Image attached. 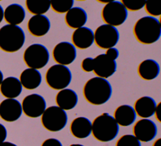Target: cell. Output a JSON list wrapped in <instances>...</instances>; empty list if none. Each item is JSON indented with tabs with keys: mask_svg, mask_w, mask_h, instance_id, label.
Wrapping results in <instances>:
<instances>
[{
	"mask_svg": "<svg viewBox=\"0 0 161 146\" xmlns=\"http://www.w3.org/2000/svg\"><path fill=\"white\" fill-rule=\"evenodd\" d=\"M26 7L28 11L35 14H43L50 8V0H26Z\"/></svg>",
	"mask_w": 161,
	"mask_h": 146,
	"instance_id": "obj_26",
	"label": "cell"
},
{
	"mask_svg": "<svg viewBox=\"0 0 161 146\" xmlns=\"http://www.w3.org/2000/svg\"><path fill=\"white\" fill-rule=\"evenodd\" d=\"M144 8L150 16H158L161 14V0H147Z\"/></svg>",
	"mask_w": 161,
	"mask_h": 146,
	"instance_id": "obj_28",
	"label": "cell"
},
{
	"mask_svg": "<svg viewBox=\"0 0 161 146\" xmlns=\"http://www.w3.org/2000/svg\"><path fill=\"white\" fill-rule=\"evenodd\" d=\"M72 80V73L66 65L55 64L48 68L45 74V81L48 86L55 90L66 88Z\"/></svg>",
	"mask_w": 161,
	"mask_h": 146,
	"instance_id": "obj_5",
	"label": "cell"
},
{
	"mask_svg": "<svg viewBox=\"0 0 161 146\" xmlns=\"http://www.w3.org/2000/svg\"><path fill=\"white\" fill-rule=\"evenodd\" d=\"M82 69L86 72L93 71L94 68V60L93 58L86 57L83 59L81 63Z\"/></svg>",
	"mask_w": 161,
	"mask_h": 146,
	"instance_id": "obj_31",
	"label": "cell"
},
{
	"mask_svg": "<svg viewBox=\"0 0 161 146\" xmlns=\"http://www.w3.org/2000/svg\"><path fill=\"white\" fill-rule=\"evenodd\" d=\"M152 146H161V138H158L154 142Z\"/></svg>",
	"mask_w": 161,
	"mask_h": 146,
	"instance_id": "obj_38",
	"label": "cell"
},
{
	"mask_svg": "<svg viewBox=\"0 0 161 146\" xmlns=\"http://www.w3.org/2000/svg\"><path fill=\"white\" fill-rule=\"evenodd\" d=\"M133 132L134 136L140 142H148L156 137L157 128L153 121L143 118L136 121L133 126Z\"/></svg>",
	"mask_w": 161,
	"mask_h": 146,
	"instance_id": "obj_12",
	"label": "cell"
},
{
	"mask_svg": "<svg viewBox=\"0 0 161 146\" xmlns=\"http://www.w3.org/2000/svg\"><path fill=\"white\" fill-rule=\"evenodd\" d=\"M83 94L88 103L94 105H101L110 99L112 87L106 79L94 77L89 79L84 84Z\"/></svg>",
	"mask_w": 161,
	"mask_h": 146,
	"instance_id": "obj_1",
	"label": "cell"
},
{
	"mask_svg": "<svg viewBox=\"0 0 161 146\" xmlns=\"http://www.w3.org/2000/svg\"><path fill=\"white\" fill-rule=\"evenodd\" d=\"M55 101L58 106L62 110H70L77 105L78 96L74 90L65 88L60 90L57 94Z\"/></svg>",
	"mask_w": 161,
	"mask_h": 146,
	"instance_id": "obj_20",
	"label": "cell"
},
{
	"mask_svg": "<svg viewBox=\"0 0 161 146\" xmlns=\"http://www.w3.org/2000/svg\"><path fill=\"white\" fill-rule=\"evenodd\" d=\"M87 20V13L80 7H72L65 13V21L67 25L72 29L84 26Z\"/></svg>",
	"mask_w": 161,
	"mask_h": 146,
	"instance_id": "obj_17",
	"label": "cell"
},
{
	"mask_svg": "<svg viewBox=\"0 0 161 146\" xmlns=\"http://www.w3.org/2000/svg\"><path fill=\"white\" fill-rule=\"evenodd\" d=\"M116 146H141V143L134 135L127 134L118 140Z\"/></svg>",
	"mask_w": 161,
	"mask_h": 146,
	"instance_id": "obj_29",
	"label": "cell"
},
{
	"mask_svg": "<svg viewBox=\"0 0 161 146\" xmlns=\"http://www.w3.org/2000/svg\"><path fill=\"white\" fill-rule=\"evenodd\" d=\"M96 1H98L99 3H103V4H106V3L116 1V0H96Z\"/></svg>",
	"mask_w": 161,
	"mask_h": 146,
	"instance_id": "obj_39",
	"label": "cell"
},
{
	"mask_svg": "<svg viewBox=\"0 0 161 146\" xmlns=\"http://www.w3.org/2000/svg\"><path fill=\"white\" fill-rule=\"evenodd\" d=\"M50 54L45 46L33 43L28 46L23 53V60L29 68L40 69L48 62Z\"/></svg>",
	"mask_w": 161,
	"mask_h": 146,
	"instance_id": "obj_7",
	"label": "cell"
},
{
	"mask_svg": "<svg viewBox=\"0 0 161 146\" xmlns=\"http://www.w3.org/2000/svg\"><path fill=\"white\" fill-rule=\"evenodd\" d=\"M133 31L137 41L142 44L150 45L160 38L161 24L155 17L143 16L135 23Z\"/></svg>",
	"mask_w": 161,
	"mask_h": 146,
	"instance_id": "obj_2",
	"label": "cell"
},
{
	"mask_svg": "<svg viewBox=\"0 0 161 146\" xmlns=\"http://www.w3.org/2000/svg\"><path fill=\"white\" fill-rule=\"evenodd\" d=\"M77 1H86V0H77Z\"/></svg>",
	"mask_w": 161,
	"mask_h": 146,
	"instance_id": "obj_42",
	"label": "cell"
},
{
	"mask_svg": "<svg viewBox=\"0 0 161 146\" xmlns=\"http://www.w3.org/2000/svg\"><path fill=\"white\" fill-rule=\"evenodd\" d=\"M3 80V72L0 70V85H1Z\"/></svg>",
	"mask_w": 161,
	"mask_h": 146,
	"instance_id": "obj_40",
	"label": "cell"
},
{
	"mask_svg": "<svg viewBox=\"0 0 161 146\" xmlns=\"http://www.w3.org/2000/svg\"><path fill=\"white\" fill-rule=\"evenodd\" d=\"M7 137V130L5 126L0 123V143L4 142Z\"/></svg>",
	"mask_w": 161,
	"mask_h": 146,
	"instance_id": "obj_34",
	"label": "cell"
},
{
	"mask_svg": "<svg viewBox=\"0 0 161 146\" xmlns=\"http://www.w3.org/2000/svg\"><path fill=\"white\" fill-rule=\"evenodd\" d=\"M113 118L118 125L128 126L134 123L136 118V114L132 106L123 104L115 110Z\"/></svg>",
	"mask_w": 161,
	"mask_h": 146,
	"instance_id": "obj_19",
	"label": "cell"
},
{
	"mask_svg": "<svg viewBox=\"0 0 161 146\" xmlns=\"http://www.w3.org/2000/svg\"><path fill=\"white\" fill-rule=\"evenodd\" d=\"M93 71L97 76L107 79L113 76L116 71V62L106 54L102 53L93 59Z\"/></svg>",
	"mask_w": 161,
	"mask_h": 146,
	"instance_id": "obj_13",
	"label": "cell"
},
{
	"mask_svg": "<svg viewBox=\"0 0 161 146\" xmlns=\"http://www.w3.org/2000/svg\"><path fill=\"white\" fill-rule=\"evenodd\" d=\"M0 146H17V145L9 142H3L0 143Z\"/></svg>",
	"mask_w": 161,
	"mask_h": 146,
	"instance_id": "obj_36",
	"label": "cell"
},
{
	"mask_svg": "<svg viewBox=\"0 0 161 146\" xmlns=\"http://www.w3.org/2000/svg\"><path fill=\"white\" fill-rule=\"evenodd\" d=\"M157 104L150 96H142L138 99L134 104L136 114L142 118H148L154 115Z\"/></svg>",
	"mask_w": 161,
	"mask_h": 146,
	"instance_id": "obj_21",
	"label": "cell"
},
{
	"mask_svg": "<svg viewBox=\"0 0 161 146\" xmlns=\"http://www.w3.org/2000/svg\"><path fill=\"white\" fill-rule=\"evenodd\" d=\"M0 1H1V0H0Z\"/></svg>",
	"mask_w": 161,
	"mask_h": 146,
	"instance_id": "obj_43",
	"label": "cell"
},
{
	"mask_svg": "<svg viewBox=\"0 0 161 146\" xmlns=\"http://www.w3.org/2000/svg\"><path fill=\"white\" fill-rule=\"evenodd\" d=\"M46 101L43 96L38 94L26 96L22 101V111L30 118H38L42 116L46 109Z\"/></svg>",
	"mask_w": 161,
	"mask_h": 146,
	"instance_id": "obj_10",
	"label": "cell"
},
{
	"mask_svg": "<svg viewBox=\"0 0 161 146\" xmlns=\"http://www.w3.org/2000/svg\"><path fill=\"white\" fill-rule=\"evenodd\" d=\"M50 21L44 14H35L28 20L27 27L29 32L35 36L45 35L50 29Z\"/></svg>",
	"mask_w": 161,
	"mask_h": 146,
	"instance_id": "obj_15",
	"label": "cell"
},
{
	"mask_svg": "<svg viewBox=\"0 0 161 146\" xmlns=\"http://www.w3.org/2000/svg\"><path fill=\"white\" fill-rule=\"evenodd\" d=\"M147 0H121V3L125 6L127 10L136 11L144 7Z\"/></svg>",
	"mask_w": 161,
	"mask_h": 146,
	"instance_id": "obj_30",
	"label": "cell"
},
{
	"mask_svg": "<svg viewBox=\"0 0 161 146\" xmlns=\"http://www.w3.org/2000/svg\"><path fill=\"white\" fill-rule=\"evenodd\" d=\"M101 17L106 24L116 27L126 20L128 10L120 1H114L104 5L101 11Z\"/></svg>",
	"mask_w": 161,
	"mask_h": 146,
	"instance_id": "obj_8",
	"label": "cell"
},
{
	"mask_svg": "<svg viewBox=\"0 0 161 146\" xmlns=\"http://www.w3.org/2000/svg\"><path fill=\"white\" fill-rule=\"evenodd\" d=\"M25 15L23 7L17 3L8 5L4 11V19L9 25H18L23 21Z\"/></svg>",
	"mask_w": 161,
	"mask_h": 146,
	"instance_id": "obj_24",
	"label": "cell"
},
{
	"mask_svg": "<svg viewBox=\"0 0 161 146\" xmlns=\"http://www.w3.org/2000/svg\"><path fill=\"white\" fill-rule=\"evenodd\" d=\"M72 44L79 49H86L90 47L94 42L93 31L86 26L75 29L72 35Z\"/></svg>",
	"mask_w": 161,
	"mask_h": 146,
	"instance_id": "obj_16",
	"label": "cell"
},
{
	"mask_svg": "<svg viewBox=\"0 0 161 146\" xmlns=\"http://www.w3.org/2000/svg\"><path fill=\"white\" fill-rule=\"evenodd\" d=\"M138 73L140 77L144 80H153L160 73V65L155 60L150 59L144 60L138 67Z\"/></svg>",
	"mask_w": 161,
	"mask_h": 146,
	"instance_id": "obj_25",
	"label": "cell"
},
{
	"mask_svg": "<svg viewBox=\"0 0 161 146\" xmlns=\"http://www.w3.org/2000/svg\"><path fill=\"white\" fill-rule=\"evenodd\" d=\"M52 55L57 64L67 65L75 60L77 55L76 48L69 42H61L54 47Z\"/></svg>",
	"mask_w": 161,
	"mask_h": 146,
	"instance_id": "obj_11",
	"label": "cell"
},
{
	"mask_svg": "<svg viewBox=\"0 0 161 146\" xmlns=\"http://www.w3.org/2000/svg\"><path fill=\"white\" fill-rule=\"evenodd\" d=\"M118 132V124L113 116L107 113L97 116L92 123L91 133L98 141L110 142L117 136Z\"/></svg>",
	"mask_w": 161,
	"mask_h": 146,
	"instance_id": "obj_3",
	"label": "cell"
},
{
	"mask_svg": "<svg viewBox=\"0 0 161 146\" xmlns=\"http://www.w3.org/2000/svg\"><path fill=\"white\" fill-rule=\"evenodd\" d=\"M3 19H4V10L3 7L0 4V23H1Z\"/></svg>",
	"mask_w": 161,
	"mask_h": 146,
	"instance_id": "obj_37",
	"label": "cell"
},
{
	"mask_svg": "<svg viewBox=\"0 0 161 146\" xmlns=\"http://www.w3.org/2000/svg\"><path fill=\"white\" fill-rule=\"evenodd\" d=\"M74 0H50V7L57 13H65L73 7Z\"/></svg>",
	"mask_w": 161,
	"mask_h": 146,
	"instance_id": "obj_27",
	"label": "cell"
},
{
	"mask_svg": "<svg viewBox=\"0 0 161 146\" xmlns=\"http://www.w3.org/2000/svg\"><path fill=\"white\" fill-rule=\"evenodd\" d=\"M94 42L96 45L102 49L114 47L118 42L119 33L113 26L103 24L99 26L94 33Z\"/></svg>",
	"mask_w": 161,
	"mask_h": 146,
	"instance_id": "obj_9",
	"label": "cell"
},
{
	"mask_svg": "<svg viewBox=\"0 0 161 146\" xmlns=\"http://www.w3.org/2000/svg\"><path fill=\"white\" fill-rule=\"evenodd\" d=\"M42 146H62V145L58 140L53 138H50L45 140L42 143Z\"/></svg>",
	"mask_w": 161,
	"mask_h": 146,
	"instance_id": "obj_32",
	"label": "cell"
},
{
	"mask_svg": "<svg viewBox=\"0 0 161 146\" xmlns=\"http://www.w3.org/2000/svg\"><path fill=\"white\" fill-rule=\"evenodd\" d=\"M70 130L72 135L77 138H87L92 132V123L86 117H77L72 121Z\"/></svg>",
	"mask_w": 161,
	"mask_h": 146,
	"instance_id": "obj_18",
	"label": "cell"
},
{
	"mask_svg": "<svg viewBox=\"0 0 161 146\" xmlns=\"http://www.w3.org/2000/svg\"><path fill=\"white\" fill-rule=\"evenodd\" d=\"M154 114L155 115V118L158 122H161V103L160 102L155 108Z\"/></svg>",
	"mask_w": 161,
	"mask_h": 146,
	"instance_id": "obj_35",
	"label": "cell"
},
{
	"mask_svg": "<svg viewBox=\"0 0 161 146\" xmlns=\"http://www.w3.org/2000/svg\"><path fill=\"white\" fill-rule=\"evenodd\" d=\"M67 120L65 111L56 106H52L46 108L41 118L43 127L52 132L62 130L67 125Z\"/></svg>",
	"mask_w": 161,
	"mask_h": 146,
	"instance_id": "obj_6",
	"label": "cell"
},
{
	"mask_svg": "<svg viewBox=\"0 0 161 146\" xmlns=\"http://www.w3.org/2000/svg\"><path fill=\"white\" fill-rule=\"evenodd\" d=\"M70 146H84V145H81V144L74 143V144H71Z\"/></svg>",
	"mask_w": 161,
	"mask_h": 146,
	"instance_id": "obj_41",
	"label": "cell"
},
{
	"mask_svg": "<svg viewBox=\"0 0 161 146\" xmlns=\"http://www.w3.org/2000/svg\"><path fill=\"white\" fill-rule=\"evenodd\" d=\"M21 103L14 98H7L0 103V116L8 122L15 121L22 114Z\"/></svg>",
	"mask_w": 161,
	"mask_h": 146,
	"instance_id": "obj_14",
	"label": "cell"
},
{
	"mask_svg": "<svg viewBox=\"0 0 161 146\" xmlns=\"http://www.w3.org/2000/svg\"><path fill=\"white\" fill-rule=\"evenodd\" d=\"M25 35L18 25H6L0 28V48L4 52L13 53L22 48Z\"/></svg>",
	"mask_w": 161,
	"mask_h": 146,
	"instance_id": "obj_4",
	"label": "cell"
},
{
	"mask_svg": "<svg viewBox=\"0 0 161 146\" xmlns=\"http://www.w3.org/2000/svg\"><path fill=\"white\" fill-rule=\"evenodd\" d=\"M19 81L23 87L28 90H33L40 85L42 75L38 69L28 68L21 73Z\"/></svg>",
	"mask_w": 161,
	"mask_h": 146,
	"instance_id": "obj_23",
	"label": "cell"
},
{
	"mask_svg": "<svg viewBox=\"0 0 161 146\" xmlns=\"http://www.w3.org/2000/svg\"><path fill=\"white\" fill-rule=\"evenodd\" d=\"M22 87L18 78L10 76L3 80L0 85V91L7 98H15L21 94Z\"/></svg>",
	"mask_w": 161,
	"mask_h": 146,
	"instance_id": "obj_22",
	"label": "cell"
},
{
	"mask_svg": "<svg viewBox=\"0 0 161 146\" xmlns=\"http://www.w3.org/2000/svg\"><path fill=\"white\" fill-rule=\"evenodd\" d=\"M109 57L112 59L113 60H116L119 56V51L116 48L111 47L107 49L106 53Z\"/></svg>",
	"mask_w": 161,
	"mask_h": 146,
	"instance_id": "obj_33",
	"label": "cell"
}]
</instances>
